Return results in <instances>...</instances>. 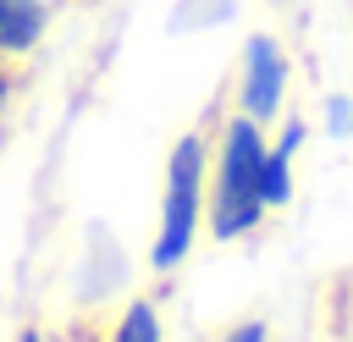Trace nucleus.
I'll return each mask as SVG.
<instances>
[{"mask_svg": "<svg viewBox=\"0 0 353 342\" xmlns=\"http://www.w3.org/2000/svg\"><path fill=\"white\" fill-rule=\"evenodd\" d=\"M110 342H160V314H154V303H149V298L127 303L121 320H116V331H110Z\"/></svg>", "mask_w": 353, "mask_h": 342, "instance_id": "nucleus-6", "label": "nucleus"}, {"mask_svg": "<svg viewBox=\"0 0 353 342\" xmlns=\"http://www.w3.org/2000/svg\"><path fill=\"white\" fill-rule=\"evenodd\" d=\"M22 342H39V331H22Z\"/></svg>", "mask_w": 353, "mask_h": 342, "instance_id": "nucleus-8", "label": "nucleus"}, {"mask_svg": "<svg viewBox=\"0 0 353 342\" xmlns=\"http://www.w3.org/2000/svg\"><path fill=\"white\" fill-rule=\"evenodd\" d=\"M50 33V0H0V61H28Z\"/></svg>", "mask_w": 353, "mask_h": 342, "instance_id": "nucleus-4", "label": "nucleus"}, {"mask_svg": "<svg viewBox=\"0 0 353 342\" xmlns=\"http://www.w3.org/2000/svg\"><path fill=\"white\" fill-rule=\"evenodd\" d=\"M270 215L265 204V121L232 110L210 143V182H204V226L210 237L232 243Z\"/></svg>", "mask_w": 353, "mask_h": 342, "instance_id": "nucleus-1", "label": "nucleus"}, {"mask_svg": "<svg viewBox=\"0 0 353 342\" xmlns=\"http://www.w3.org/2000/svg\"><path fill=\"white\" fill-rule=\"evenodd\" d=\"M204 182H210V138L182 132L165 154V199H160V226L149 248L154 270H176L193 254L199 226H204Z\"/></svg>", "mask_w": 353, "mask_h": 342, "instance_id": "nucleus-2", "label": "nucleus"}, {"mask_svg": "<svg viewBox=\"0 0 353 342\" xmlns=\"http://www.w3.org/2000/svg\"><path fill=\"white\" fill-rule=\"evenodd\" d=\"M298 143H303V127L298 121L276 143H265V204L270 210H281L292 199V154H298Z\"/></svg>", "mask_w": 353, "mask_h": 342, "instance_id": "nucleus-5", "label": "nucleus"}, {"mask_svg": "<svg viewBox=\"0 0 353 342\" xmlns=\"http://www.w3.org/2000/svg\"><path fill=\"white\" fill-rule=\"evenodd\" d=\"M221 342H265V325H259V320H248V325H232Z\"/></svg>", "mask_w": 353, "mask_h": 342, "instance_id": "nucleus-7", "label": "nucleus"}, {"mask_svg": "<svg viewBox=\"0 0 353 342\" xmlns=\"http://www.w3.org/2000/svg\"><path fill=\"white\" fill-rule=\"evenodd\" d=\"M292 88V55L281 50L276 33H248L237 50V83H232V110L254 116V121H276Z\"/></svg>", "mask_w": 353, "mask_h": 342, "instance_id": "nucleus-3", "label": "nucleus"}]
</instances>
